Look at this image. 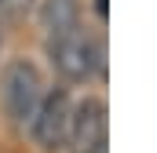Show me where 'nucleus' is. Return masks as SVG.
<instances>
[{
  "label": "nucleus",
  "mask_w": 157,
  "mask_h": 153,
  "mask_svg": "<svg viewBox=\"0 0 157 153\" xmlns=\"http://www.w3.org/2000/svg\"><path fill=\"white\" fill-rule=\"evenodd\" d=\"M0 47H4V22H0Z\"/></svg>",
  "instance_id": "nucleus-7"
},
{
  "label": "nucleus",
  "mask_w": 157,
  "mask_h": 153,
  "mask_svg": "<svg viewBox=\"0 0 157 153\" xmlns=\"http://www.w3.org/2000/svg\"><path fill=\"white\" fill-rule=\"evenodd\" d=\"M70 113H73V99L66 88L59 91H44L40 106L29 117V139L40 153H55L66 146V128H70Z\"/></svg>",
  "instance_id": "nucleus-3"
},
{
  "label": "nucleus",
  "mask_w": 157,
  "mask_h": 153,
  "mask_svg": "<svg viewBox=\"0 0 157 153\" xmlns=\"http://www.w3.org/2000/svg\"><path fill=\"white\" fill-rule=\"evenodd\" d=\"M48 58H51L55 73L70 84H88L102 73V44L95 33H88L80 26L48 40Z\"/></svg>",
  "instance_id": "nucleus-1"
},
{
  "label": "nucleus",
  "mask_w": 157,
  "mask_h": 153,
  "mask_svg": "<svg viewBox=\"0 0 157 153\" xmlns=\"http://www.w3.org/2000/svg\"><path fill=\"white\" fill-rule=\"evenodd\" d=\"M44 91H48L44 76L29 58H11L4 66V73H0V102H4V113H7L11 124L26 128L33 110L44 99Z\"/></svg>",
  "instance_id": "nucleus-2"
},
{
  "label": "nucleus",
  "mask_w": 157,
  "mask_h": 153,
  "mask_svg": "<svg viewBox=\"0 0 157 153\" xmlns=\"http://www.w3.org/2000/svg\"><path fill=\"white\" fill-rule=\"evenodd\" d=\"M110 139V117H106V102L88 95L73 102L70 113V128H66V150L70 153H102Z\"/></svg>",
  "instance_id": "nucleus-4"
},
{
  "label": "nucleus",
  "mask_w": 157,
  "mask_h": 153,
  "mask_svg": "<svg viewBox=\"0 0 157 153\" xmlns=\"http://www.w3.org/2000/svg\"><path fill=\"white\" fill-rule=\"evenodd\" d=\"M37 18H40V29L44 37H62L70 29L80 26V0H37Z\"/></svg>",
  "instance_id": "nucleus-5"
},
{
  "label": "nucleus",
  "mask_w": 157,
  "mask_h": 153,
  "mask_svg": "<svg viewBox=\"0 0 157 153\" xmlns=\"http://www.w3.org/2000/svg\"><path fill=\"white\" fill-rule=\"evenodd\" d=\"M37 0H0V22H22L26 15H33Z\"/></svg>",
  "instance_id": "nucleus-6"
}]
</instances>
